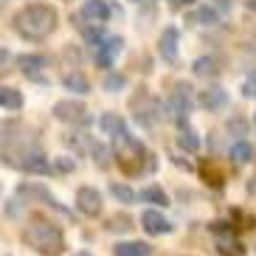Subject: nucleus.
<instances>
[{"mask_svg":"<svg viewBox=\"0 0 256 256\" xmlns=\"http://www.w3.org/2000/svg\"><path fill=\"white\" fill-rule=\"evenodd\" d=\"M56 8L46 6V3H31V6H23L14 14V31L26 40H46L54 28H56Z\"/></svg>","mask_w":256,"mask_h":256,"instance_id":"f257e3e1","label":"nucleus"},{"mask_svg":"<svg viewBox=\"0 0 256 256\" xmlns=\"http://www.w3.org/2000/svg\"><path fill=\"white\" fill-rule=\"evenodd\" d=\"M23 240L28 242V248H34L42 256H60L65 250V236H62L60 226H54L42 217H31L28 226L23 231Z\"/></svg>","mask_w":256,"mask_h":256,"instance_id":"f03ea898","label":"nucleus"},{"mask_svg":"<svg viewBox=\"0 0 256 256\" xmlns=\"http://www.w3.org/2000/svg\"><path fill=\"white\" fill-rule=\"evenodd\" d=\"M113 141H116V160H118V166L127 174H138L144 169V158H146L144 144L136 141L127 130H118L113 136Z\"/></svg>","mask_w":256,"mask_h":256,"instance_id":"7ed1b4c3","label":"nucleus"},{"mask_svg":"<svg viewBox=\"0 0 256 256\" xmlns=\"http://www.w3.org/2000/svg\"><path fill=\"white\" fill-rule=\"evenodd\" d=\"M192 88L188 84H178L172 90V96L166 98V113H169V118L174 121V124H186L188 121V110H192Z\"/></svg>","mask_w":256,"mask_h":256,"instance_id":"20e7f679","label":"nucleus"},{"mask_svg":"<svg viewBox=\"0 0 256 256\" xmlns=\"http://www.w3.org/2000/svg\"><path fill=\"white\" fill-rule=\"evenodd\" d=\"M211 231H214V240H217L220 254H226V256H245V245L236 240V234H234L231 228H222V222H214Z\"/></svg>","mask_w":256,"mask_h":256,"instance_id":"39448f33","label":"nucleus"},{"mask_svg":"<svg viewBox=\"0 0 256 256\" xmlns=\"http://www.w3.org/2000/svg\"><path fill=\"white\" fill-rule=\"evenodd\" d=\"M76 208L82 211L84 217H98L102 214V194L93 186H82L76 192Z\"/></svg>","mask_w":256,"mask_h":256,"instance_id":"423d86ee","label":"nucleus"},{"mask_svg":"<svg viewBox=\"0 0 256 256\" xmlns=\"http://www.w3.org/2000/svg\"><path fill=\"white\" fill-rule=\"evenodd\" d=\"M84 113H88L84 104H79L74 98H65V102H56V104H54V118L68 121V124H82V121H88Z\"/></svg>","mask_w":256,"mask_h":256,"instance_id":"0eeeda50","label":"nucleus"},{"mask_svg":"<svg viewBox=\"0 0 256 256\" xmlns=\"http://www.w3.org/2000/svg\"><path fill=\"white\" fill-rule=\"evenodd\" d=\"M141 228L146 234H152V236H160V234H169L172 231V222L160 214V211H155V208H146L141 214Z\"/></svg>","mask_w":256,"mask_h":256,"instance_id":"6e6552de","label":"nucleus"},{"mask_svg":"<svg viewBox=\"0 0 256 256\" xmlns=\"http://www.w3.org/2000/svg\"><path fill=\"white\" fill-rule=\"evenodd\" d=\"M178 40H180V34H178L174 26L164 28V34H160V40H158V51H160V56H164L166 62L178 60Z\"/></svg>","mask_w":256,"mask_h":256,"instance_id":"1a4fd4ad","label":"nucleus"},{"mask_svg":"<svg viewBox=\"0 0 256 256\" xmlns=\"http://www.w3.org/2000/svg\"><path fill=\"white\" fill-rule=\"evenodd\" d=\"M82 17L88 20V23H93V26L104 23L107 17H110V6H107V0H84Z\"/></svg>","mask_w":256,"mask_h":256,"instance_id":"9d476101","label":"nucleus"},{"mask_svg":"<svg viewBox=\"0 0 256 256\" xmlns=\"http://www.w3.org/2000/svg\"><path fill=\"white\" fill-rule=\"evenodd\" d=\"M121 46H124L121 37H110L107 42H102V46L96 48V62L102 65V68H110L113 60H116V54H121Z\"/></svg>","mask_w":256,"mask_h":256,"instance_id":"9b49d317","label":"nucleus"},{"mask_svg":"<svg viewBox=\"0 0 256 256\" xmlns=\"http://www.w3.org/2000/svg\"><path fill=\"white\" fill-rule=\"evenodd\" d=\"M226 102H228L226 90H222V88H217V84L200 93V104H203L208 113H214V110H222V107H226Z\"/></svg>","mask_w":256,"mask_h":256,"instance_id":"f8f14e48","label":"nucleus"},{"mask_svg":"<svg viewBox=\"0 0 256 256\" xmlns=\"http://www.w3.org/2000/svg\"><path fill=\"white\" fill-rule=\"evenodd\" d=\"M62 84H65V90L79 93V96H88V93H90V82H88V76H84L82 70H74V74H68L65 79H62Z\"/></svg>","mask_w":256,"mask_h":256,"instance_id":"ddd939ff","label":"nucleus"},{"mask_svg":"<svg viewBox=\"0 0 256 256\" xmlns=\"http://www.w3.org/2000/svg\"><path fill=\"white\" fill-rule=\"evenodd\" d=\"M152 245L146 242H118L113 248V256H150Z\"/></svg>","mask_w":256,"mask_h":256,"instance_id":"4468645a","label":"nucleus"},{"mask_svg":"<svg viewBox=\"0 0 256 256\" xmlns=\"http://www.w3.org/2000/svg\"><path fill=\"white\" fill-rule=\"evenodd\" d=\"M17 65H20V70H23L26 76H37L40 70L48 65V62H46V56H37V54H26V56H20V60H17Z\"/></svg>","mask_w":256,"mask_h":256,"instance_id":"2eb2a0df","label":"nucleus"},{"mask_svg":"<svg viewBox=\"0 0 256 256\" xmlns=\"http://www.w3.org/2000/svg\"><path fill=\"white\" fill-rule=\"evenodd\" d=\"M0 107L6 110H20L23 107V93L17 88H0Z\"/></svg>","mask_w":256,"mask_h":256,"instance_id":"dca6fc26","label":"nucleus"},{"mask_svg":"<svg viewBox=\"0 0 256 256\" xmlns=\"http://www.w3.org/2000/svg\"><path fill=\"white\" fill-rule=\"evenodd\" d=\"M136 197H141V203L169 206V197H166V192L160 186H146V188H141V194H136Z\"/></svg>","mask_w":256,"mask_h":256,"instance_id":"f3484780","label":"nucleus"},{"mask_svg":"<svg viewBox=\"0 0 256 256\" xmlns=\"http://www.w3.org/2000/svg\"><path fill=\"white\" fill-rule=\"evenodd\" d=\"M98 124H102V130H104L107 136H116L118 130H124V121H121L118 113H104Z\"/></svg>","mask_w":256,"mask_h":256,"instance_id":"a211bd4d","label":"nucleus"},{"mask_svg":"<svg viewBox=\"0 0 256 256\" xmlns=\"http://www.w3.org/2000/svg\"><path fill=\"white\" fill-rule=\"evenodd\" d=\"M110 192H113V197L116 200H121V203H136L138 197H136V192L127 186V183H110Z\"/></svg>","mask_w":256,"mask_h":256,"instance_id":"6ab92c4d","label":"nucleus"},{"mask_svg":"<svg viewBox=\"0 0 256 256\" xmlns=\"http://www.w3.org/2000/svg\"><path fill=\"white\" fill-rule=\"evenodd\" d=\"M231 158L236 160V164H248V160L254 158V146H250V144H245V141H236L231 146Z\"/></svg>","mask_w":256,"mask_h":256,"instance_id":"aec40b11","label":"nucleus"},{"mask_svg":"<svg viewBox=\"0 0 256 256\" xmlns=\"http://www.w3.org/2000/svg\"><path fill=\"white\" fill-rule=\"evenodd\" d=\"M90 155H93V164L98 166V169H107V166H110V150H107L104 144H93L90 146Z\"/></svg>","mask_w":256,"mask_h":256,"instance_id":"412c9836","label":"nucleus"},{"mask_svg":"<svg viewBox=\"0 0 256 256\" xmlns=\"http://www.w3.org/2000/svg\"><path fill=\"white\" fill-rule=\"evenodd\" d=\"M178 146L186 152H197L200 150V138H197V132H192V130H183L180 136H178Z\"/></svg>","mask_w":256,"mask_h":256,"instance_id":"4be33fe9","label":"nucleus"},{"mask_svg":"<svg viewBox=\"0 0 256 256\" xmlns=\"http://www.w3.org/2000/svg\"><path fill=\"white\" fill-rule=\"evenodd\" d=\"M217 60H211V56H203V60L194 62V74L197 76H217Z\"/></svg>","mask_w":256,"mask_h":256,"instance_id":"5701e85b","label":"nucleus"},{"mask_svg":"<svg viewBox=\"0 0 256 256\" xmlns=\"http://www.w3.org/2000/svg\"><path fill=\"white\" fill-rule=\"evenodd\" d=\"M124 84H127V79H124V76H121V74H110V76H107V79H104V90L116 93V90H121Z\"/></svg>","mask_w":256,"mask_h":256,"instance_id":"b1692460","label":"nucleus"},{"mask_svg":"<svg viewBox=\"0 0 256 256\" xmlns=\"http://www.w3.org/2000/svg\"><path fill=\"white\" fill-rule=\"evenodd\" d=\"M51 169H60V172H70V169H74V160L70 158H56L51 164Z\"/></svg>","mask_w":256,"mask_h":256,"instance_id":"393cba45","label":"nucleus"},{"mask_svg":"<svg viewBox=\"0 0 256 256\" xmlns=\"http://www.w3.org/2000/svg\"><path fill=\"white\" fill-rule=\"evenodd\" d=\"M245 96H256V74L254 76H248V82H245Z\"/></svg>","mask_w":256,"mask_h":256,"instance_id":"a878e982","label":"nucleus"},{"mask_svg":"<svg viewBox=\"0 0 256 256\" xmlns=\"http://www.w3.org/2000/svg\"><path fill=\"white\" fill-rule=\"evenodd\" d=\"M248 8H254V12H256V0H248Z\"/></svg>","mask_w":256,"mask_h":256,"instance_id":"bb28decb","label":"nucleus"},{"mask_svg":"<svg viewBox=\"0 0 256 256\" xmlns=\"http://www.w3.org/2000/svg\"><path fill=\"white\" fill-rule=\"evenodd\" d=\"M74 256H90V254H84V250H82V254H74Z\"/></svg>","mask_w":256,"mask_h":256,"instance_id":"cd10ccee","label":"nucleus"},{"mask_svg":"<svg viewBox=\"0 0 256 256\" xmlns=\"http://www.w3.org/2000/svg\"><path fill=\"white\" fill-rule=\"evenodd\" d=\"M180 3H192V0H180Z\"/></svg>","mask_w":256,"mask_h":256,"instance_id":"c85d7f7f","label":"nucleus"}]
</instances>
